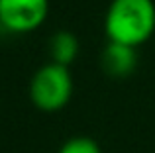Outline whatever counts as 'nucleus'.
I'll return each instance as SVG.
<instances>
[{"label":"nucleus","mask_w":155,"mask_h":153,"mask_svg":"<svg viewBox=\"0 0 155 153\" xmlns=\"http://www.w3.org/2000/svg\"><path fill=\"white\" fill-rule=\"evenodd\" d=\"M73 96V76L69 67L45 63L30 80V100L41 112H57L69 104Z\"/></svg>","instance_id":"2"},{"label":"nucleus","mask_w":155,"mask_h":153,"mask_svg":"<svg viewBox=\"0 0 155 153\" xmlns=\"http://www.w3.org/2000/svg\"><path fill=\"white\" fill-rule=\"evenodd\" d=\"M155 31L153 0H112L104 16L108 41L140 47Z\"/></svg>","instance_id":"1"},{"label":"nucleus","mask_w":155,"mask_h":153,"mask_svg":"<svg viewBox=\"0 0 155 153\" xmlns=\"http://www.w3.org/2000/svg\"><path fill=\"white\" fill-rule=\"evenodd\" d=\"M2 31H4V28H2V22H0V35H2Z\"/></svg>","instance_id":"7"},{"label":"nucleus","mask_w":155,"mask_h":153,"mask_svg":"<svg viewBox=\"0 0 155 153\" xmlns=\"http://www.w3.org/2000/svg\"><path fill=\"white\" fill-rule=\"evenodd\" d=\"M49 0H0V22L6 31L28 34L47 20Z\"/></svg>","instance_id":"3"},{"label":"nucleus","mask_w":155,"mask_h":153,"mask_svg":"<svg viewBox=\"0 0 155 153\" xmlns=\"http://www.w3.org/2000/svg\"><path fill=\"white\" fill-rule=\"evenodd\" d=\"M79 37L69 30H59L51 35L49 39V55H51V63L57 65L69 67L79 55Z\"/></svg>","instance_id":"5"},{"label":"nucleus","mask_w":155,"mask_h":153,"mask_svg":"<svg viewBox=\"0 0 155 153\" xmlns=\"http://www.w3.org/2000/svg\"><path fill=\"white\" fill-rule=\"evenodd\" d=\"M57 153H102V151H100V145L92 138L75 135V138L67 139V142L59 147Z\"/></svg>","instance_id":"6"},{"label":"nucleus","mask_w":155,"mask_h":153,"mask_svg":"<svg viewBox=\"0 0 155 153\" xmlns=\"http://www.w3.org/2000/svg\"><path fill=\"white\" fill-rule=\"evenodd\" d=\"M100 65L106 75L116 76V79H124V76L132 75L137 67L136 47L108 41L100 55Z\"/></svg>","instance_id":"4"}]
</instances>
